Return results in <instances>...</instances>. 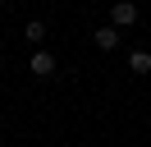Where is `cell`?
I'll return each mask as SVG.
<instances>
[{"label": "cell", "instance_id": "obj_5", "mask_svg": "<svg viewBox=\"0 0 151 147\" xmlns=\"http://www.w3.org/2000/svg\"><path fill=\"white\" fill-rule=\"evenodd\" d=\"M128 69L133 74H151V51H133L128 55Z\"/></svg>", "mask_w": 151, "mask_h": 147}, {"label": "cell", "instance_id": "obj_7", "mask_svg": "<svg viewBox=\"0 0 151 147\" xmlns=\"http://www.w3.org/2000/svg\"><path fill=\"white\" fill-rule=\"evenodd\" d=\"M0 51H5V46H0Z\"/></svg>", "mask_w": 151, "mask_h": 147}, {"label": "cell", "instance_id": "obj_2", "mask_svg": "<svg viewBox=\"0 0 151 147\" xmlns=\"http://www.w3.org/2000/svg\"><path fill=\"white\" fill-rule=\"evenodd\" d=\"M92 41H96V51H119V28L101 23V28L92 32Z\"/></svg>", "mask_w": 151, "mask_h": 147}, {"label": "cell", "instance_id": "obj_4", "mask_svg": "<svg viewBox=\"0 0 151 147\" xmlns=\"http://www.w3.org/2000/svg\"><path fill=\"white\" fill-rule=\"evenodd\" d=\"M23 41L41 51V41H46V23H41V18H28V28H23Z\"/></svg>", "mask_w": 151, "mask_h": 147}, {"label": "cell", "instance_id": "obj_6", "mask_svg": "<svg viewBox=\"0 0 151 147\" xmlns=\"http://www.w3.org/2000/svg\"><path fill=\"white\" fill-rule=\"evenodd\" d=\"M0 18H5V0H0Z\"/></svg>", "mask_w": 151, "mask_h": 147}, {"label": "cell", "instance_id": "obj_1", "mask_svg": "<svg viewBox=\"0 0 151 147\" xmlns=\"http://www.w3.org/2000/svg\"><path fill=\"white\" fill-rule=\"evenodd\" d=\"M137 18H142L137 0H114V5H110V28H119V32H124V28H133Z\"/></svg>", "mask_w": 151, "mask_h": 147}, {"label": "cell", "instance_id": "obj_3", "mask_svg": "<svg viewBox=\"0 0 151 147\" xmlns=\"http://www.w3.org/2000/svg\"><path fill=\"white\" fill-rule=\"evenodd\" d=\"M55 69H60V64H55L50 51H32V74H37V78H50Z\"/></svg>", "mask_w": 151, "mask_h": 147}]
</instances>
